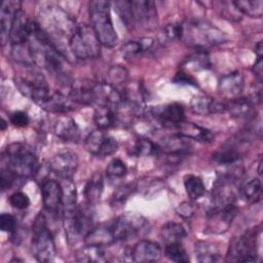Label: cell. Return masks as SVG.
Returning a JSON list of instances; mask_svg holds the SVG:
<instances>
[{
    "instance_id": "8",
    "label": "cell",
    "mask_w": 263,
    "mask_h": 263,
    "mask_svg": "<svg viewBox=\"0 0 263 263\" xmlns=\"http://www.w3.org/2000/svg\"><path fill=\"white\" fill-rule=\"evenodd\" d=\"M100 45L92 27L86 24L77 25L69 40L71 52L81 60L98 58L101 52Z\"/></svg>"
},
{
    "instance_id": "2",
    "label": "cell",
    "mask_w": 263,
    "mask_h": 263,
    "mask_svg": "<svg viewBox=\"0 0 263 263\" xmlns=\"http://www.w3.org/2000/svg\"><path fill=\"white\" fill-rule=\"evenodd\" d=\"M181 40L197 50H204L208 47L225 42L227 36L223 31L208 22L187 21L182 23Z\"/></svg>"
},
{
    "instance_id": "32",
    "label": "cell",
    "mask_w": 263,
    "mask_h": 263,
    "mask_svg": "<svg viewBox=\"0 0 263 263\" xmlns=\"http://www.w3.org/2000/svg\"><path fill=\"white\" fill-rule=\"evenodd\" d=\"M117 118L116 111L108 106H97L93 113V122L99 129H108L112 127Z\"/></svg>"
},
{
    "instance_id": "22",
    "label": "cell",
    "mask_w": 263,
    "mask_h": 263,
    "mask_svg": "<svg viewBox=\"0 0 263 263\" xmlns=\"http://www.w3.org/2000/svg\"><path fill=\"white\" fill-rule=\"evenodd\" d=\"M21 9L20 1L5 0L1 4L0 9V39L1 44L4 45L9 40L10 30L15 12Z\"/></svg>"
},
{
    "instance_id": "21",
    "label": "cell",
    "mask_w": 263,
    "mask_h": 263,
    "mask_svg": "<svg viewBox=\"0 0 263 263\" xmlns=\"http://www.w3.org/2000/svg\"><path fill=\"white\" fill-rule=\"evenodd\" d=\"M132 260L140 263L155 262L161 257L160 246L151 240H140L130 250Z\"/></svg>"
},
{
    "instance_id": "6",
    "label": "cell",
    "mask_w": 263,
    "mask_h": 263,
    "mask_svg": "<svg viewBox=\"0 0 263 263\" xmlns=\"http://www.w3.org/2000/svg\"><path fill=\"white\" fill-rule=\"evenodd\" d=\"M25 71L15 76L14 83L17 89L38 106L50 95L48 83L42 73L33 68V65H24Z\"/></svg>"
},
{
    "instance_id": "46",
    "label": "cell",
    "mask_w": 263,
    "mask_h": 263,
    "mask_svg": "<svg viewBox=\"0 0 263 263\" xmlns=\"http://www.w3.org/2000/svg\"><path fill=\"white\" fill-rule=\"evenodd\" d=\"M9 203L16 210H25L30 205V198L26 193L16 191L9 196Z\"/></svg>"
},
{
    "instance_id": "36",
    "label": "cell",
    "mask_w": 263,
    "mask_h": 263,
    "mask_svg": "<svg viewBox=\"0 0 263 263\" xmlns=\"http://www.w3.org/2000/svg\"><path fill=\"white\" fill-rule=\"evenodd\" d=\"M262 191V184L258 178H252L245 182L240 188L239 193L242 198L249 201H256L260 198Z\"/></svg>"
},
{
    "instance_id": "29",
    "label": "cell",
    "mask_w": 263,
    "mask_h": 263,
    "mask_svg": "<svg viewBox=\"0 0 263 263\" xmlns=\"http://www.w3.org/2000/svg\"><path fill=\"white\" fill-rule=\"evenodd\" d=\"M104 191V179L101 173H95L84 187V197L88 204H96L100 201Z\"/></svg>"
},
{
    "instance_id": "41",
    "label": "cell",
    "mask_w": 263,
    "mask_h": 263,
    "mask_svg": "<svg viewBox=\"0 0 263 263\" xmlns=\"http://www.w3.org/2000/svg\"><path fill=\"white\" fill-rule=\"evenodd\" d=\"M164 253H165V256L171 261H174V262L188 263L190 261V258L186 250L183 248V246L180 242H173V243L166 245Z\"/></svg>"
},
{
    "instance_id": "5",
    "label": "cell",
    "mask_w": 263,
    "mask_h": 263,
    "mask_svg": "<svg viewBox=\"0 0 263 263\" xmlns=\"http://www.w3.org/2000/svg\"><path fill=\"white\" fill-rule=\"evenodd\" d=\"M63 224L70 245L76 243L93 229V220L88 209L75 205L63 209Z\"/></svg>"
},
{
    "instance_id": "27",
    "label": "cell",
    "mask_w": 263,
    "mask_h": 263,
    "mask_svg": "<svg viewBox=\"0 0 263 263\" xmlns=\"http://www.w3.org/2000/svg\"><path fill=\"white\" fill-rule=\"evenodd\" d=\"M195 258L200 263L216 262L220 257L219 248L216 243L205 240H198L194 245Z\"/></svg>"
},
{
    "instance_id": "12",
    "label": "cell",
    "mask_w": 263,
    "mask_h": 263,
    "mask_svg": "<svg viewBox=\"0 0 263 263\" xmlns=\"http://www.w3.org/2000/svg\"><path fill=\"white\" fill-rule=\"evenodd\" d=\"M84 147L87 152L96 156H109L118 149L117 141L106 134L103 129H96L87 135L84 141Z\"/></svg>"
},
{
    "instance_id": "30",
    "label": "cell",
    "mask_w": 263,
    "mask_h": 263,
    "mask_svg": "<svg viewBox=\"0 0 263 263\" xmlns=\"http://www.w3.org/2000/svg\"><path fill=\"white\" fill-rule=\"evenodd\" d=\"M159 235L161 240L165 245H168L173 242H180L187 235V232L182 224L167 222L160 228Z\"/></svg>"
},
{
    "instance_id": "24",
    "label": "cell",
    "mask_w": 263,
    "mask_h": 263,
    "mask_svg": "<svg viewBox=\"0 0 263 263\" xmlns=\"http://www.w3.org/2000/svg\"><path fill=\"white\" fill-rule=\"evenodd\" d=\"M226 110L234 118L252 119L256 117V103L250 98H235L230 100V102L225 105Z\"/></svg>"
},
{
    "instance_id": "4",
    "label": "cell",
    "mask_w": 263,
    "mask_h": 263,
    "mask_svg": "<svg viewBox=\"0 0 263 263\" xmlns=\"http://www.w3.org/2000/svg\"><path fill=\"white\" fill-rule=\"evenodd\" d=\"M90 26L92 27L101 45L112 48L118 41L117 33L113 27L110 2L97 0L88 3Z\"/></svg>"
},
{
    "instance_id": "55",
    "label": "cell",
    "mask_w": 263,
    "mask_h": 263,
    "mask_svg": "<svg viewBox=\"0 0 263 263\" xmlns=\"http://www.w3.org/2000/svg\"><path fill=\"white\" fill-rule=\"evenodd\" d=\"M261 167H262V159L260 158V159H259V163H258V173H259V175H262V170H261Z\"/></svg>"
},
{
    "instance_id": "35",
    "label": "cell",
    "mask_w": 263,
    "mask_h": 263,
    "mask_svg": "<svg viewBox=\"0 0 263 263\" xmlns=\"http://www.w3.org/2000/svg\"><path fill=\"white\" fill-rule=\"evenodd\" d=\"M184 187L190 199L195 200L205 193V187L202 180L194 175H187L184 179Z\"/></svg>"
},
{
    "instance_id": "18",
    "label": "cell",
    "mask_w": 263,
    "mask_h": 263,
    "mask_svg": "<svg viewBox=\"0 0 263 263\" xmlns=\"http://www.w3.org/2000/svg\"><path fill=\"white\" fill-rule=\"evenodd\" d=\"M191 140L186 138L181 134H175L166 136L161 139L159 150L163 151L166 155L173 156L175 158H180L182 156L190 153L192 149Z\"/></svg>"
},
{
    "instance_id": "45",
    "label": "cell",
    "mask_w": 263,
    "mask_h": 263,
    "mask_svg": "<svg viewBox=\"0 0 263 263\" xmlns=\"http://www.w3.org/2000/svg\"><path fill=\"white\" fill-rule=\"evenodd\" d=\"M116 10L124 23L126 28H132L134 24V18H133V12H132V6H130V1H118L115 2Z\"/></svg>"
},
{
    "instance_id": "17",
    "label": "cell",
    "mask_w": 263,
    "mask_h": 263,
    "mask_svg": "<svg viewBox=\"0 0 263 263\" xmlns=\"http://www.w3.org/2000/svg\"><path fill=\"white\" fill-rule=\"evenodd\" d=\"M33 26L34 21L30 20L24 10L18 9L14 14L9 35L11 45L17 46L27 43L32 34Z\"/></svg>"
},
{
    "instance_id": "40",
    "label": "cell",
    "mask_w": 263,
    "mask_h": 263,
    "mask_svg": "<svg viewBox=\"0 0 263 263\" xmlns=\"http://www.w3.org/2000/svg\"><path fill=\"white\" fill-rule=\"evenodd\" d=\"M240 159V153L232 148L223 149L213 154V160L219 165H231L236 163Z\"/></svg>"
},
{
    "instance_id": "52",
    "label": "cell",
    "mask_w": 263,
    "mask_h": 263,
    "mask_svg": "<svg viewBox=\"0 0 263 263\" xmlns=\"http://www.w3.org/2000/svg\"><path fill=\"white\" fill-rule=\"evenodd\" d=\"M175 83H180V84H190V85H196L195 80L189 76L185 72H178L173 80Z\"/></svg>"
},
{
    "instance_id": "3",
    "label": "cell",
    "mask_w": 263,
    "mask_h": 263,
    "mask_svg": "<svg viewBox=\"0 0 263 263\" xmlns=\"http://www.w3.org/2000/svg\"><path fill=\"white\" fill-rule=\"evenodd\" d=\"M40 27L45 31L52 44L57 45L61 38L70 40L77 24L64 9L57 5H47L40 9Z\"/></svg>"
},
{
    "instance_id": "50",
    "label": "cell",
    "mask_w": 263,
    "mask_h": 263,
    "mask_svg": "<svg viewBox=\"0 0 263 263\" xmlns=\"http://www.w3.org/2000/svg\"><path fill=\"white\" fill-rule=\"evenodd\" d=\"M132 192H133L132 185H123L117 189V191L114 193L113 198L117 202H124L128 198Z\"/></svg>"
},
{
    "instance_id": "38",
    "label": "cell",
    "mask_w": 263,
    "mask_h": 263,
    "mask_svg": "<svg viewBox=\"0 0 263 263\" xmlns=\"http://www.w3.org/2000/svg\"><path fill=\"white\" fill-rule=\"evenodd\" d=\"M60 183L63 188V209H68L77 205V191L72 179H61Z\"/></svg>"
},
{
    "instance_id": "42",
    "label": "cell",
    "mask_w": 263,
    "mask_h": 263,
    "mask_svg": "<svg viewBox=\"0 0 263 263\" xmlns=\"http://www.w3.org/2000/svg\"><path fill=\"white\" fill-rule=\"evenodd\" d=\"M159 151V147L147 138L138 139L134 146V153L137 156H151Z\"/></svg>"
},
{
    "instance_id": "9",
    "label": "cell",
    "mask_w": 263,
    "mask_h": 263,
    "mask_svg": "<svg viewBox=\"0 0 263 263\" xmlns=\"http://www.w3.org/2000/svg\"><path fill=\"white\" fill-rule=\"evenodd\" d=\"M256 230H248L245 234L233 238L229 242L226 260L235 262H256Z\"/></svg>"
},
{
    "instance_id": "47",
    "label": "cell",
    "mask_w": 263,
    "mask_h": 263,
    "mask_svg": "<svg viewBox=\"0 0 263 263\" xmlns=\"http://www.w3.org/2000/svg\"><path fill=\"white\" fill-rule=\"evenodd\" d=\"M16 227V220L13 215L3 213L0 216V229L3 232L13 233Z\"/></svg>"
},
{
    "instance_id": "14",
    "label": "cell",
    "mask_w": 263,
    "mask_h": 263,
    "mask_svg": "<svg viewBox=\"0 0 263 263\" xmlns=\"http://www.w3.org/2000/svg\"><path fill=\"white\" fill-rule=\"evenodd\" d=\"M78 167V156L73 151H62L48 162V168L61 179H72Z\"/></svg>"
},
{
    "instance_id": "37",
    "label": "cell",
    "mask_w": 263,
    "mask_h": 263,
    "mask_svg": "<svg viewBox=\"0 0 263 263\" xmlns=\"http://www.w3.org/2000/svg\"><path fill=\"white\" fill-rule=\"evenodd\" d=\"M234 6L238 11L251 17H261L263 14V2L261 0L234 1Z\"/></svg>"
},
{
    "instance_id": "20",
    "label": "cell",
    "mask_w": 263,
    "mask_h": 263,
    "mask_svg": "<svg viewBox=\"0 0 263 263\" xmlns=\"http://www.w3.org/2000/svg\"><path fill=\"white\" fill-rule=\"evenodd\" d=\"M54 135L64 142L77 143L80 139V129L76 121L68 115H61L53 124Z\"/></svg>"
},
{
    "instance_id": "34",
    "label": "cell",
    "mask_w": 263,
    "mask_h": 263,
    "mask_svg": "<svg viewBox=\"0 0 263 263\" xmlns=\"http://www.w3.org/2000/svg\"><path fill=\"white\" fill-rule=\"evenodd\" d=\"M153 44V39L151 38H143L141 40H130L124 43L121 47L122 54L128 59V58H135L144 52L145 50H148L151 48Z\"/></svg>"
},
{
    "instance_id": "25",
    "label": "cell",
    "mask_w": 263,
    "mask_h": 263,
    "mask_svg": "<svg viewBox=\"0 0 263 263\" xmlns=\"http://www.w3.org/2000/svg\"><path fill=\"white\" fill-rule=\"evenodd\" d=\"M93 85L95 83L88 81H73L70 90L69 97L73 103L79 105H92L95 104V96H93Z\"/></svg>"
},
{
    "instance_id": "56",
    "label": "cell",
    "mask_w": 263,
    "mask_h": 263,
    "mask_svg": "<svg viewBox=\"0 0 263 263\" xmlns=\"http://www.w3.org/2000/svg\"><path fill=\"white\" fill-rule=\"evenodd\" d=\"M6 125H7V124H6V121L2 118V119H1V129H2V130H4V129H5V127H6Z\"/></svg>"
},
{
    "instance_id": "10",
    "label": "cell",
    "mask_w": 263,
    "mask_h": 263,
    "mask_svg": "<svg viewBox=\"0 0 263 263\" xmlns=\"http://www.w3.org/2000/svg\"><path fill=\"white\" fill-rule=\"evenodd\" d=\"M147 220L138 213H125L117 217L111 227L115 240H127L139 235L147 226Z\"/></svg>"
},
{
    "instance_id": "31",
    "label": "cell",
    "mask_w": 263,
    "mask_h": 263,
    "mask_svg": "<svg viewBox=\"0 0 263 263\" xmlns=\"http://www.w3.org/2000/svg\"><path fill=\"white\" fill-rule=\"evenodd\" d=\"M76 260L79 262H105L107 261V253L104 247L85 245L76 252Z\"/></svg>"
},
{
    "instance_id": "26",
    "label": "cell",
    "mask_w": 263,
    "mask_h": 263,
    "mask_svg": "<svg viewBox=\"0 0 263 263\" xmlns=\"http://www.w3.org/2000/svg\"><path fill=\"white\" fill-rule=\"evenodd\" d=\"M39 106L49 113L64 114L73 109V102L69 95L66 96L63 92L57 91L50 93L49 97Z\"/></svg>"
},
{
    "instance_id": "15",
    "label": "cell",
    "mask_w": 263,
    "mask_h": 263,
    "mask_svg": "<svg viewBox=\"0 0 263 263\" xmlns=\"http://www.w3.org/2000/svg\"><path fill=\"white\" fill-rule=\"evenodd\" d=\"M134 24L152 30L157 26V9L153 1H130Z\"/></svg>"
},
{
    "instance_id": "11",
    "label": "cell",
    "mask_w": 263,
    "mask_h": 263,
    "mask_svg": "<svg viewBox=\"0 0 263 263\" xmlns=\"http://www.w3.org/2000/svg\"><path fill=\"white\" fill-rule=\"evenodd\" d=\"M238 210L233 203L212 206L206 215V231L220 234L226 232L232 224Z\"/></svg>"
},
{
    "instance_id": "44",
    "label": "cell",
    "mask_w": 263,
    "mask_h": 263,
    "mask_svg": "<svg viewBox=\"0 0 263 263\" xmlns=\"http://www.w3.org/2000/svg\"><path fill=\"white\" fill-rule=\"evenodd\" d=\"M127 173L126 165L118 158L112 159L106 168V174L110 179H121Z\"/></svg>"
},
{
    "instance_id": "33",
    "label": "cell",
    "mask_w": 263,
    "mask_h": 263,
    "mask_svg": "<svg viewBox=\"0 0 263 263\" xmlns=\"http://www.w3.org/2000/svg\"><path fill=\"white\" fill-rule=\"evenodd\" d=\"M114 237L111 231V228L108 229L106 227H99L93 228L84 238L85 245L91 246H100V247H107L114 241Z\"/></svg>"
},
{
    "instance_id": "19",
    "label": "cell",
    "mask_w": 263,
    "mask_h": 263,
    "mask_svg": "<svg viewBox=\"0 0 263 263\" xmlns=\"http://www.w3.org/2000/svg\"><path fill=\"white\" fill-rule=\"evenodd\" d=\"M245 88V79L240 72L235 71L224 75L218 83V90L222 97L232 100L240 97Z\"/></svg>"
},
{
    "instance_id": "49",
    "label": "cell",
    "mask_w": 263,
    "mask_h": 263,
    "mask_svg": "<svg viewBox=\"0 0 263 263\" xmlns=\"http://www.w3.org/2000/svg\"><path fill=\"white\" fill-rule=\"evenodd\" d=\"M10 122L16 127H25L29 124V115L24 111H14L10 115Z\"/></svg>"
},
{
    "instance_id": "13",
    "label": "cell",
    "mask_w": 263,
    "mask_h": 263,
    "mask_svg": "<svg viewBox=\"0 0 263 263\" xmlns=\"http://www.w3.org/2000/svg\"><path fill=\"white\" fill-rule=\"evenodd\" d=\"M148 112L163 126L178 127L185 121V109L183 105L179 103H171L165 106L155 107Z\"/></svg>"
},
{
    "instance_id": "1",
    "label": "cell",
    "mask_w": 263,
    "mask_h": 263,
    "mask_svg": "<svg viewBox=\"0 0 263 263\" xmlns=\"http://www.w3.org/2000/svg\"><path fill=\"white\" fill-rule=\"evenodd\" d=\"M1 165L7 167L17 180H26L39 171V161L33 150L23 143H12L2 153Z\"/></svg>"
},
{
    "instance_id": "16",
    "label": "cell",
    "mask_w": 263,
    "mask_h": 263,
    "mask_svg": "<svg viewBox=\"0 0 263 263\" xmlns=\"http://www.w3.org/2000/svg\"><path fill=\"white\" fill-rule=\"evenodd\" d=\"M44 209L55 214L63 208V188L60 182L53 179H44L40 186Z\"/></svg>"
},
{
    "instance_id": "7",
    "label": "cell",
    "mask_w": 263,
    "mask_h": 263,
    "mask_svg": "<svg viewBox=\"0 0 263 263\" xmlns=\"http://www.w3.org/2000/svg\"><path fill=\"white\" fill-rule=\"evenodd\" d=\"M31 249L34 258L39 262L52 261L57 255L53 236L46 225L45 216L39 213L32 225Z\"/></svg>"
},
{
    "instance_id": "39",
    "label": "cell",
    "mask_w": 263,
    "mask_h": 263,
    "mask_svg": "<svg viewBox=\"0 0 263 263\" xmlns=\"http://www.w3.org/2000/svg\"><path fill=\"white\" fill-rule=\"evenodd\" d=\"M183 66L190 70H204L210 68L211 62L208 53L204 50H197L184 62Z\"/></svg>"
},
{
    "instance_id": "53",
    "label": "cell",
    "mask_w": 263,
    "mask_h": 263,
    "mask_svg": "<svg viewBox=\"0 0 263 263\" xmlns=\"http://www.w3.org/2000/svg\"><path fill=\"white\" fill-rule=\"evenodd\" d=\"M262 58H257V61L253 66V72L255 73L259 83L262 82Z\"/></svg>"
},
{
    "instance_id": "48",
    "label": "cell",
    "mask_w": 263,
    "mask_h": 263,
    "mask_svg": "<svg viewBox=\"0 0 263 263\" xmlns=\"http://www.w3.org/2000/svg\"><path fill=\"white\" fill-rule=\"evenodd\" d=\"M164 34L170 40H181L182 23H172L164 27Z\"/></svg>"
},
{
    "instance_id": "54",
    "label": "cell",
    "mask_w": 263,
    "mask_h": 263,
    "mask_svg": "<svg viewBox=\"0 0 263 263\" xmlns=\"http://www.w3.org/2000/svg\"><path fill=\"white\" fill-rule=\"evenodd\" d=\"M263 45H262V40H260L256 46H255V52L257 54V58H262V53H263Z\"/></svg>"
},
{
    "instance_id": "43",
    "label": "cell",
    "mask_w": 263,
    "mask_h": 263,
    "mask_svg": "<svg viewBox=\"0 0 263 263\" xmlns=\"http://www.w3.org/2000/svg\"><path fill=\"white\" fill-rule=\"evenodd\" d=\"M127 76H128V73H127L126 69L119 65L111 66L107 72L108 83L115 87L117 85L124 83L127 79Z\"/></svg>"
},
{
    "instance_id": "51",
    "label": "cell",
    "mask_w": 263,
    "mask_h": 263,
    "mask_svg": "<svg viewBox=\"0 0 263 263\" xmlns=\"http://www.w3.org/2000/svg\"><path fill=\"white\" fill-rule=\"evenodd\" d=\"M177 213L184 217V218H189L193 215L194 213V206L191 202H188V201H185V202H182L181 204H179V206L177 208Z\"/></svg>"
},
{
    "instance_id": "28",
    "label": "cell",
    "mask_w": 263,
    "mask_h": 263,
    "mask_svg": "<svg viewBox=\"0 0 263 263\" xmlns=\"http://www.w3.org/2000/svg\"><path fill=\"white\" fill-rule=\"evenodd\" d=\"M177 128L179 129V134L185 136L190 140H195L202 143H210L214 139V135L211 133V130L201 127L195 123H186L184 121Z\"/></svg>"
},
{
    "instance_id": "23",
    "label": "cell",
    "mask_w": 263,
    "mask_h": 263,
    "mask_svg": "<svg viewBox=\"0 0 263 263\" xmlns=\"http://www.w3.org/2000/svg\"><path fill=\"white\" fill-rule=\"evenodd\" d=\"M190 109L192 112L198 115H209V114H218L226 111L225 104L216 101L215 99L205 96L197 95L194 96L190 101Z\"/></svg>"
}]
</instances>
